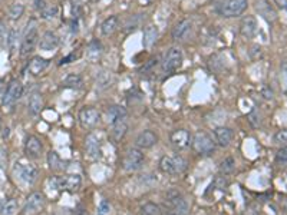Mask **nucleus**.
Masks as SVG:
<instances>
[{
	"label": "nucleus",
	"instance_id": "obj_1",
	"mask_svg": "<svg viewBox=\"0 0 287 215\" xmlns=\"http://www.w3.org/2000/svg\"><path fill=\"white\" fill-rule=\"evenodd\" d=\"M164 207H165V211L162 213L164 215H187L190 208L184 195L178 191H170L167 194Z\"/></svg>",
	"mask_w": 287,
	"mask_h": 215
},
{
	"label": "nucleus",
	"instance_id": "obj_2",
	"mask_svg": "<svg viewBox=\"0 0 287 215\" xmlns=\"http://www.w3.org/2000/svg\"><path fill=\"white\" fill-rule=\"evenodd\" d=\"M50 184V188L55 191H78L82 185V178L76 174H71V175H62V177H52L48 181Z\"/></svg>",
	"mask_w": 287,
	"mask_h": 215
},
{
	"label": "nucleus",
	"instance_id": "obj_3",
	"mask_svg": "<svg viewBox=\"0 0 287 215\" xmlns=\"http://www.w3.org/2000/svg\"><path fill=\"white\" fill-rule=\"evenodd\" d=\"M160 169L168 175H178L187 169V161L179 155H165L160 159Z\"/></svg>",
	"mask_w": 287,
	"mask_h": 215
},
{
	"label": "nucleus",
	"instance_id": "obj_4",
	"mask_svg": "<svg viewBox=\"0 0 287 215\" xmlns=\"http://www.w3.org/2000/svg\"><path fill=\"white\" fill-rule=\"evenodd\" d=\"M37 22L35 19H31L28 23V28L25 32V36L22 39V45H20V56H28L29 53H32L33 49L37 43Z\"/></svg>",
	"mask_w": 287,
	"mask_h": 215
},
{
	"label": "nucleus",
	"instance_id": "obj_5",
	"mask_svg": "<svg viewBox=\"0 0 287 215\" xmlns=\"http://www.w3.org/2000/svg\"><path fill=\"white\" fill-rule=\"evenodd\" d=\"M192 149L198 155H210L215 149V141L208 135L204 131H198L194 134L191 141Z\"/></svg>",
	"mask_w": 287,
	"mask_h": 215
},
{
	"label": "nucleus",
	"instance_id": "obj_6",
	"mask_svg": "<svg viewBox=\"0 0 287 215\" xmlns=\"http://www.w3.org/2000/svg\"><path fill=\"white\" fill-rule=\"evenodd\" d=\"M46 207V197L36 191L32 192L26 201H25V205H23V210H22V214L23 215H37L40 214Z\"/></svg>",
	"mask_w": 287,
	"mask_h": 215
},
{
	"label": "nucleus",
	"instance_id": "obj_7",
	"mask_svg": "<svg viewBox=\"0 0 287 215\" xmlns=\"http://www.w3.org/2000/svg\"><path fill=\"white\" fill-rule=\"evenodd\" d=\"M22 93H23V85L20 83V80H17V79L10 80L6 91L3 93V99H1L3 108L10 109V108L15 107L17 101L20 99Z\"/></svg>",
	"mask_w": 287,
	"mask_h": 215
},
{
	"label": "nucleus",
	"instance_id": "obj_8",
	"mask_svg": "<svg viewBox=\"0 0 287 215\" xmlns=\"http://www.w3.org/2000/svg\"><path fill=\"white\" fill-rule=\"evenodd\" d=\"M249 7L247 0H225L223 4L218 7V13L223 17H237L241 16Z\"/></svg>",
	"mask_w": 287,
	"mask_h": 215
},
{
	"label": "nucleus",
	"instance_id": "obj_9",
	"mask_svg": "<svg viewBox=\"0 0 287 215\" xmlns=\"http://www.w3.org/2000/svg\"><path fill=\"white\" fill-rule=\"evenodd\" d=\"M145 156H144L143 149L140 148H129L122 158V168L125 171H138L143 168Z\"/></svg>",
	"mask_w": 287,
	"mask_h": 215
},
{
	"label": "nucleus",
	"instance_id": "obj_10",
	"mask_svg": "<svg viewBox=\"0 0 287 215\" xmlns=\"http://www.w3.org/2000/svg\"><path fill=\"white\" fill-rule=\"evenodd\" d=\"M15 175L17 178L28 185H32L39 175V169L33 164H25V162H19L15 167Z\"/></svg>",
	"mask_w": 287,
	"mask_h": 215
},
{
	"label": "nucleus",
	"instance_id": "obj_11",
	"mask_svg": "<svg viewBox=\"0 0 287 215\" xmlns=\"http://www.w3.org/2000/svg\"><path fill=\"white\" fill-rule=\"evenodd\" d=\"M78 119H79L80 126L83 129H92L101 121V113H99V110L96 108L83 107L79 110Z\"/></svg>",
	"mask_w": 287,
	"mask_h": 215
},
{
	"label": "nucleus",
	"instance_id": "obj_12",
	"mask_svg": "<svg viewBox=\"0 0 287 215\" xmlns=\"http://www.w3.org/2000/svg\"><path fill=\"white\" fill-rule=\"evenodd\" d=\"M181 63H182V52H181V49L179 47H171L167 52L165 58H164L162 69L167 73H173L181 66Z\"/></svg>",
	"mask_w": 287,
	"mask_h": 215
},
{
	"label": "nucleus",
	"instance_id": "obj_13",
	"mask_svg": "<svg viewBox=\"0 0 287 215\" xmlns=\"http://www.w3.org/2000/svg\"><path fill=\"white\" fill-rule=\"evenodd\" d=\"M192 137L187 129H176L170 134V142L177 149H185L191 145Z\"/></svg>",
	"mask_w": 287,
	"mask_h": 215
},
{
	"label": "nucleus",
	"instance_id": "obj_14",
	"mask_svg": "<svg viewBox=\"0 0 287 215\" xmlns=\"http://www.w3.org/2000/svg\"><path fill=\"white\" fill-rule=\"evenodd\" d=\"M85 151L91 159H98L101 155V135L91 132L85 139Z\"/></svg>",
	"mask_w": 287,
	"mask_h": 215
},
{
	"label": "nucleus",
	"instance_id": "obj_15",
	"mask_svg": "<svg viewBox=\"0 0 287 215\" xmlns=\"http://www.w3.org/2000/svg\"><path fill=\"white\" fill-rule=\"evenodd\" d=\"M258 32V25H257V19L254 16L247 15L243 17L241 23H240V33L243 37L246 39H253Z\"/></svg>",
	"mask_w": 287,
	"mask_h": 215
},
{
	"label": "nucleus",
	"instance_id": "obj_16",
	"mask_svg": "<svg viewBox=\"0 0 287 215\" xmlns=\"http://www.w3.org/2000/svg\"><path fill=\"white\" fill-rule=\"evenodd\" d=\"M255 10L269 23L277 20V12L269 0H255Z\"/></svg>",
	"mask_w": 287,
	"mask_h": 215
},
{
	"label": "nucleus",
	"instance_id": "obj_17",
	"mask_svg": "<svg viewBox=\"0 0 287 215\" xmlns=\"http://www.w3.org/2000/svg\"><path fill=\"white\" fill-rule=\"evenodd\" d=\"M42 152H43L42 141L37 137H35V135L26 137V141H25V154H26V156L36 159L42 155Z\"/></svg>",
	"mask_w": 287,
	"mask_h": 215
},
{
	"label": "nucleus",
	"instance_id": "obj_18",
	"mask_svg": "<svg viewBox=\"0 0 287 215\" xmlns=\"http://www.w3.org/2000/svg\"><path fill=\"white\" fill-rule=\"evenodd\" d=\"M213 134H214V141H215V143L217 145H220V146H228L230 143H231V141L234 138V132H233V129L231 128H227V126H218V128H215L214 131H213Z\"/></svg>",
	"mask_w": 287,
	"mask_h": 215
},
{
	"label": "nucleus",
	"instance_id": "obj_19",
	"mask_svg": "<svg viewBox=\"0 0 287 215\" xmlns=\"http://www.w3.org/2000/svg\"><path fill=\"white\" fill-rule=\"evenodd\" d=\"M192 28V22L191 19H182L181 22H178L174 29H173V39L176 42H179V40H184L188 33L191 32Z\"/></svg>",
	"mask_w": 287,
	"mask_h": 215
},
{
	"label": "nucleus",
	"instance_id": "obj_20",
	"mask_svg": "<svg viewBox=\"0 0 287 215\" xmlns=\"http://www.w3.org/2000/svg\"><path fill=\"white\" fill-rule=\"evenodd\" d=\"M58 46H59V37L56 36V33L50 31L45 32L39 40V49L43 52H52Z\"/></svg>",
	"mask_w": 287,
	"mask_h": 215
},
{
	"label": "nucleus",
	"instance_id": "obj_21",
	"mask_svg": "<svg viewBox=\"0 0 287 215\" xmlns=\"http://www.w3.org/2000/svg\"><path fill=\"white\" fill-rule=\"evenodd\" d=\"M157 142H158V137H157L152 131H143V132L137 137V139H135V145H137L140 149L152 148Z\"/></svg>",
	"mask_w": 287,
	"mask_h": 215
},
{
	"label": "nucleus",
	"instance_id": "obj_22",
	"mask_svg": "<svg viewBox=\"0 0 287 215\" xmlns=\"http://www.w3.org/2000/svg\"><path fill=\"white\" fill-rule=\"evenodd\" d=\"M43 108V99H42V93L39 91H33L29 96V101H28V110L32 116H37L40 113Z\"/></svg>",
	"mask_w": 287,
	"mask_h": 215
},
{
	"label": "nucleus",
	"instance_id": "obj_23",
	"mask_svg": "<svg viewBox=\"0 0 287 215\" xmlns=\"http://www.w3.org/2000/svg\"><path fill=\"white\" fill-rule=\"evenodd\" d=\"M107 115H108V122H111V125H113V123L125 121L128 116V112L127 109L124 107H121V105H113V107L108 109Z\"/></svg>",
	"mask_w": 287,
	"mask_h": 215
},
{
	"label": "nucleus",
	"instance_id": "obj_24",
	"mask_svg": "<svg viewBox=\"0 0 287 215\" xmlns=\"http://www.w3.org/2000/svg\"><path fill=\"white\" fill-rule=\"evenodd\" d=\"M49 66L48 59H43L40 56H35L32 58V61L29 62V72L32 73L33 76H39L40 73H43L46 71V68Z\"/></svg>",
	"mask_w": 287,
	"mask_h": 215
},
{
	"label": "nucleus",
	"instance_id": "obj_25",
	"mask_svg": "<svg viewBox=\"0 0 287 215\" xmlns=\"http://www.w3.org/2000/svg\"><path fill=\"white\" fill-rule=\"evenodd\" d=\"M102 53H104V47L99 40H92L86 47V58L92 63H96L99 61L102 58Z\"/></svg>",
	"mask_w": 287,
	"mask_h": 215
},
{
	"label": "nucleus",
	"instance_id": "obj_26",
	"mask_svg": "<svg viewBox=\"0 0 287 215\" xmlns=\"http://www.w3.org/2000/svg\"><path fill=\"white\" fill-rule=\"evenodd\" d=\"M158 35H160V32H158V28H157L155 25H148V26H145V29H144V39H143L144 47L152 46V45L157 42Z\"/></svg>",
	"mask_w": 287,
	"mask_h": 215
},
{
	"label": "nucleus",
	"instance_id": "obj_27",
	"mask_svg": "<svg viewBox=\"0 0 287 215\" xmlns=\"http://www.w3.org/2000/svg\"><path fill=\"white\" fill-rule=\"evenodd\" d=\"M118 28H119V19H118V16H109V17H107L102 22V25H101V33L104 36H111L112 33H115V32L118 31Z\"/></svg>",
	"mask_w": 287,
	"mask_h": 215
},
{
	"label": "nucleus",
	"instance_id": "obj_28",
	"mask_svg": "<svg viewBox=\"0 0 287 215\" xmlns=\"http://www.w3.org/2000/svg\"><path fill=\"white\" fill-rule=\"evenodd\" d=\"M128 131V123L127 119L125 121H121V122H116L112 125V131H111V137L115 142H119L121 139L125 137Z\"/></svg>",
	"mask_w": 287,
	"mask_h": 215
},
{
	"label": "nucleus",
	"instance_id": "obj_29",
	"mask_svg": "<svg viewBox=\"0 0 287 215\" xmlns=\"http://www.w3.org/2000/svg\"><path fill=\"white\" fill-rule=\"evenodd\" d=\"M82 85H83V79L78 73H69L62 80V86L69 88V89H79L82 88Z\"/></svg>",
	"mask_w": 287,
	"mask_h": 215
},
{
	"label": "nucleus",
	"instance_id": "obj_30",
	"mask_svg": "<svg viewBox=\"0 0 287 215\" xmlns=\"http://www.w3.org/2000/svg\"><path fill=\"white\" fill-rule=\"evenodd\" d=\"M17 202L13 198H6L0 204V215H16Z\"/></svg>",
	"mask_w": 287,
	"mask_h": 215
},
{
	"label": "nucleus",
	"instance_id": "obj_31",
	"mask_svg": "<svg viewBox=\"0 0 287 215\" xmlns=\"http://www.w3.org/2000/svg\"><path fill=\"white\" fill-rule=\"evenodd\" d=\"M48 165L52 171H64L65 168V162L62 161V158L55 151H50L48 154Z\"/></svg>",
	"mask_w": 287,
	"mask_h": 215
},
{
	"label": "nucleus",
	"instance_id": "obj_32",
	"mask_svg": "<svg viewBox=\"0 0 287 215\" xmlns=\"http://www.w3.org/2000/svg\"><path fill=\"white\" fill-rule=\"evenodd\" d=\"M218 169H220V174L221 175H230V174H233L236 171V159L233 156H227L224 161H221Z\"/></svg>",
	"mask_w": 287,
	"mask_h": 215
},
{
	"label": "nucleus",
	"instance_id": "obj_33",
	"mask_svg": "<svg viewBox=\"0 0 287 215\" xmlns=\"http://www.w3.org/2000/svg\"><path fill=\"white\" fill-rule=\"evenodd\" d=\"M19 39H20V31L15 28L9 32V39H7V47H9V52L10 55H13L17 50V43H19Z\"/></svg>",
	"mask_w": 287,
	"mask_h": 215
},
{
	"label": "nucleus",
	"instance_id": "obj_34",
	"mask_svg": "<svg viewBox=\"0 0 287 215\" xmlns=\"http://www.w3.org/2000/svg\"><path fill=\"white\" fill-rule=\"evenodd\" d=\"M162 210L155 202H146L141 207V215H162Z\"/></svg>",
	"mask_w": 287,
	"mask_h": 215
},
{
	"label": "nucleus",
	"instance_id": "obj_35",
	"mask_svg": "<svg viewBox=\"0 0 287 215\" xmlns=\"http://www.w3.org/2000/svg\"><path fill=\"white\" fill-rule=\"evenodd\" d=\"M58 12H59V9H58L56 4H46L39 13H40V17H42V19H45V20H52V19H55V17L58 16Z\"/></svg>",
	"mask_w": 287,
	"mask_h": 215
},
{
	"label": "nucleus",
	"instance_id": "obj_36",
	"mask_svg": "<svg viewBox=\"0 0 287 215\" xmlns=\"http://www.w3.org/2000/svg\"><path fill=\"white\" fill-rule=\"evenodd\" d=\"M25 13V6L22 3H13L10 7H9V19L10 20H19Z\"/></svg>",
	"mask_w": 287,
	"mask_h": 215
},
{
	"label": "nucleus",
	"instance_id": "obj_37",
	"mask_svg": "<svg viewBox=\"0 0 287 215\" xmlns=\"http://www.w3.org/2000/svg\"><path fill=\"white\" fill-rule=\"evenodd\" d=\"M273 142L276 145H280V146H286L287 145V129H280L274 134L273 137Z\"/></svg>",
	"mask_w": 287,
	"mask_h": 215
},
{
	"label": "nucleus",
	"instance_id": "obj_38",
	"mask_svg": "<svg viewBox=\"0 0 287 215\" xmlns=\"http://www.w3.org/2000/svg\"><path fill=\"white\" fill-rule=\"evenodd\" d=\"M112 76H111V72H101L98 77H96V83L101 86V88H107V86H109V83H111Z\"/></svg>",
	"mask_w": 287,
	"mask_h": 215
},
{
	"label": "nucleus",
	"instance_id": "obj_39",
	"mask_svg": "<svg viewBox=\"0 0 287 215\" xmlns=\"http://www.w3.org/2000/svg\"><path fill=\"white\" fill-rule=\"evenodd\" d=\"M276 164L277 165H286L287 164V145L282 146L277 152H276Z\"/></svg>",
	"mask_w": 287,
	"mask_h": 215
},
{
	"label": "nucleus",
	"instance_id": "obj_40",
	"mask_svg": "<svg viewBox=\"0 0 287 215\" xmlns=\"http://www.w3.org/2000/svg\"><path fill=\"white\" fill-rule=\"evenodd\" d=\"M7 39H9V31L4 22H0V47L7 46Z\"/></svg>",
	"mask_w": 287,
	"mask_h": 215
},
{
	"label": "nucleus",
	"instance_id": "obj_41",
	"mask_svg": "<svg viewBox=\"0 0 287 215\" xmlns=\"http://www.w3.org/2000/svg\"><path fill=\"white\" fill-rule=\"evenodd\" d=\"M111 204L108 202L107 200H102L101 201V204H99V207H98V213L96 215H111Z\"/></svg>",
	"mask_w": 287,
	"mask_h": 215
},
{
	"label": "nucleus",
	"instance_id": "obj_42",
	"mask_svg": "<svg viewBox=\"0 0 287 215\" xmlns=\"http://www.w3.org/2000/svg\"><path fill=\"white\" fill-rule=\"evenodd\" d=\"M247 119H249V122L250 125L253 126V128H258L260 125H261V119H260V113L257 112V110H251L250 113H249V116H247Z\"/></svg>",
	"mask_w": 287,
	"mask_h": 215
},
{
	"label": "nucleus",
	"instance_id": "obj_43",
	"mask_svg": "<svg viewBox=\"0 0 287 215\" xmlns=\"http://www.w3.org/2000/svg\"><path fill=\"white\" fill-rule=\"evenodd\" d=\"M227 185H228V182H227V179H225L224 177H217V178L214 179V186H217L220 191H224V189L227 188Z\"/></svg>",
	"mask_w": 287,
	"mask_h": 215
},
{
	"label": "nucleus",
	"instance_id": "obj_44",
	"mask_svg": "<svg viewBox=\"0 0 287 215\" xmlns=\"http://www.w3.org/2000/svg\"><path fill=\"white\" fill-rule=\"evenodd\" d=\"M6 165H7V154H6V151L0 146V168L4 169L6 168Z\"/></svg>",
	"mask_w": 287,
	"mask_h": 215
},
{
	"label": "nucleus",
	"instance_id": "obj_45",
	"mask_svg": "<svg viewBox=\"0 0 287 215\" xmlns=\"http://www.w3.org/2000/svg\"><path fill=\"white\" fill-rule=\"evenodd\" d=\"M246 215H260V207L257 204L249 205V208L246 211Z\"/></svg>",
	"mask_w": 287,
	"mask_h": 215
},
{
	"label": "nucleus",
	"instance_id": "obj_46",
	"mask_svg": "<svg viewBox=\"0 0 287 215\" xmlns=\"http://www.w3.org/2000/svg\"><path fill=\"white\" fill-rule=\"evenodd\" d=\"M282 77H283V82H285L287 92V61L283 62V65H282Z\"/></svg>",
	"mask_w": 287,
	"mask_h": 215
},
{
	"label": "nucleus",
	"instance_id": "obj_47",
	"mask_svg": "<svg viewBox=\"0 0 287 215\" xmlns=\"http://www.w3.org/2000/svg\"><path fill=\"white\" fill-rule=\"evenodd\" d=\"M45 6H46V1L45 0H35V7H36L37 12H40Z\"/></svg>",
	"mask_w": 287,
	"mask_h": 215
},
{
	"label": "nucleus",
	"instance_id": "obj_48",
	"mask_svg": "<svg viewBox=\"0 0 287 215\" xmlns=\"http://www.w3.org/2000/svg\"><path fill=\"white\" fill-rule=\"evenodd\" d=\"M274 4H277L280 9H286L287 10V0H273Z\"/></svg>",
	"mask_w": 287,
	"mask_h": 215
},
{
	"label": "nucleus",
	"instance_id": "obj_49",
	"mask_svg": "<svg viewBox=\"0 0 287 215\" xmlns=\"http://www.w3.org/2000/svg\"><path fill=\"white\" fill-rule=\"evenodd\" d=\"M1 88H3V85H1V80H0V89H1Z\"/></svg>",
	"mask_w": 287,
	"mask_h": 215
},
{
	"label": "nucleus",
	"instance_id": "obj_50",
	"mask_svg": "<svg viewBox=\"0 0 287 215\" xmlns=\"http://www.w3.org/2000/svg\"><path fill=\"white\" fill-rule=\"evenodd\" d=\"M0 128H1V119H0Z\"/></svg>",
	"mask_w": 287,
	"mask_h": 215
},
{
	"label": "nucleus",
	"instance_id": "obj_51",
	"mask_svg": "<svg viewBox=\"0 0 287 215\" xmlns=\"http://www.w3.org/2000/svg\"><path fill=\"white\" fill-rule=\"evenodd\" d=\"M94 1H99V0H94Z\"/></svg>",
	"mask_w": 287,
	"mask_h": 215
}]
</instances>
